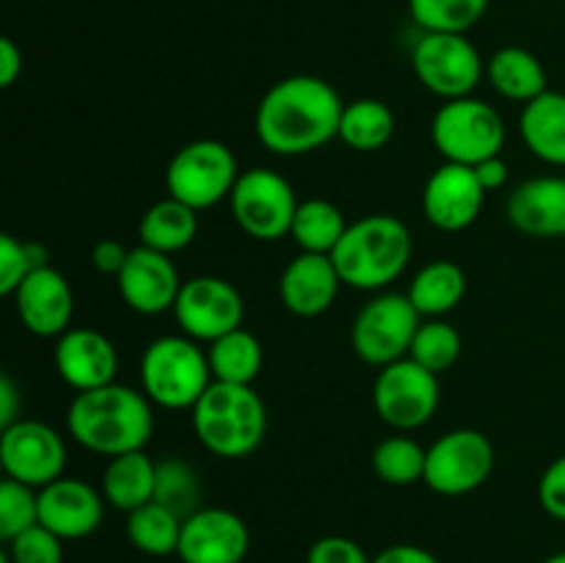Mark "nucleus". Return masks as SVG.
Here are the masks:
<instances>
[{
	"mask_svg": "<svg viewBox=\"0 0 565 563\" xmlns=\"http://www.w3.org/2000/svg\"><path fill=\"white\" fill-rule=\"evenodd\" d=\"M425 461H428V447L401 431L379 442L373 450L375 475L390 486H412L425 480Z\"/></svg>",
	"mask_w": 565,
	"mask_h": 563,
	"instance_id": "obj_32",
	"label": "nucleus"
},
{
	"mask_svg": "<svg viewBox=\"0 0 565 563\" xmlns=\"http://www.w3.org/2000/svg\"><path fill=\"white\" fill-rule=\"evenodd\" d=\"M20 406V392H17L14 381H11L9 375H3V379H0V428H9L17 419H22Z\"/></svg>",
	"mask_w": 565,
	"mask_h": 563,
	"instance_id": "obj_45",
	"label": "nucleus"
},
{
	"mask_svg": "<svg viewBox=\"0 0 565 563\" xmlns=\"http://www.w3.org/2000/svg\"><path fill=\"white\" fill-rule=\"evenodd\" d=\"M0 464L6 478L44 489L53 480L64 478L66 442L53 425L42 419H17L0 436Z\"/></svg>",
	"mask_w": 565,
	"mask_h": 563,
	"instance_id": "obj_14",
	"label": "nucleus"
},
{
	"mask_svg": "<svg viewBox=\"0 0 565 563\" xmlns=\"http://www.w3.org/2000/svg\"><path fill=\"white\" fill-rule=\"evenodd\" d=\"M486 77L494 86L497 94H502L505 99L513 103H533L535 97H541L546 88V70L539 61V55L530 53V50L516 47H500L486 64Z\"/></svg>",
	"mask_w": 565,
	"mask_h": 563,
	"instance_id": "obj_25",
	"label": "nucleus"
},
{
	"mask_svg": "<svg viewBox=\"0 0 565 563\" xmlns=\"http://www.w3.org/2000/svg\"><path fill=\"white\" fill-rule=\"evenodd\" d=\"M345 230L348 221L334 202H329V199H307V202L298 204L290 237L298 243L301 252L329 254L331 257Z\"/></svg>",
	"mask_w": 565,
	"mask_h": 563,
	"instance_id": "obj_30",
	"label": "nucleus"
},
{
	"mask_svg": "<svg viewBox=\"0 0 565 563\" xmlns=\"http://www.w3.org/2000/svg\"><path fill=\"white\" fill-rule=\"evenodd\" d=\"M105 497L81 478H58L39 489V524L64 541L92 535L103 524Z\"/></svg>",
	"mask_w": 565,
	"mask_h": 563,
	"instance_id": "obj_18",
	"label": "nucleus"
},
{
	"mask_svg": "<svg viewBox=\"0 0 565 563\" xmlns=\"http://www.w3.org/2000/svg\"><path fill=\"white\" fill-rule=\"evenodd\" d=\"M22 75V50L17 47L14 39H0V86H14L17 77Z\"/></svg>",
	"mask_w": 565,
	"mask_h": 563,
	"instance_id": "obj_43",
	"label": "nucleus"
},
{
	"mask_svg": "<svg viewBox=\"0 0 565 563\" xmlns=\"http://www.w3.org/2000/svg\"><path fill=\"white\" fill-rule=\"evenodd\" d=\"M207 359L210 370H213V381L252 386L257 381L259 370H263L265 351L263 342L241 326V329L210 342Z\"/></svg>",
	"mask_w": 565,
	"mask_h": 563,
	"instance_id": "obj_29",
	"label": "nucleus"
},
{
	"mask_svg": "<svg viewBox=\"0 0 565 563\" xmlns=\"http://www.w3.org/2000/svg\"><path fill=\"white\" fill-rule=\"evenodd\" d=\"M47 265V248L31 241H17L14 235H0V293L14 296L17 287L36 268Z\"/></svg>",
	"mask_w": 565,
	"mask_h": 563,
	"instance_id": "obj_36",
	"label": "nucleus"
},
{
	"mask_svg": "<svg viewBox=\"0 0 565 563\" xmlns=\"http://www.w3.org/2000/svg\"><path fill=\"white\" fill-rule=\"evenodd\" d=\"M213 384L207 351L188 334H166L141 357V390L160 408H193Z\"/></svg>",
	"mask_w": 565,
	"mask_h": 563,
	"instance_id": "obj_5",
	"label": "nucleus"
},
{
	"mask_svg": "<svg viewBox=\"0 0 565 563\" xmlns=\"http://www.w3.org/2000/svg\"><path fill=\"white\" fill-rule=\"evenodd\" d=\"M412 66L417 81L445 103L472 97L486 72L467 33H423L412 50Z\"/></svg>",
	"mask_w": 565,
	"mask_h": 563,
	"instance_id": "obj_10",
	"label": "nucleus"
},
{
	"mask_svg": "<svg viewBox=\"0 0 565 563\" xmlns=\"http://www.w3.org/2000/svg\"><path fill=\"white\" fill-rule=\"evenodd\" d=\"M406 296L423 318H441L467 296V274L452 259H434L417 270Z\"/></svg>",
	"mask_w": 565,
	"mask_h": 563,
	"instance_id": "obj_26",
	"label": "nucleus"
},
{
	"mask_svg": "<svg viewBox=\"0 0 565 563\" xmlns=\"http://www.w3.org/2000/svg\"><path fill=\"white\" fill-rule=\"evenodd\" d=\"M246 522L230 508H199L182 519L177 555L182 563H243L248 555Z\"/></svg>",
	"mask_w": 565,
	"mask_h": 563,
	"instance_id": "obj_15",
	"label": "nucleus"
},
{
	"mask_svg": "<svg viewBox=\"0 0 565 563\" xmlns=\"http://www.w3.org/2000/svg\"><path fill=\"white\" fill-rule=\"evenodd\" d=\"M439 375L430 373L412 357L397 359L379 370L373 384V403L379 417L401 434L417 431L434 419L439 408Z\"/></svg>",
	"mask_w": 565,
	"mask_h": 563,
	"instance_id": "obj_11",
	"label": "nucleus"
},
{
	"mask_svg": "<svg viewBox=\"0 0 565 563\" xmlns=\"http://www.w3.org/2000/svg\"><path fill=\"white\" fill-rule=\"evenodd\" d=\"M3 557L9 563H64V539L44 524H33L25 533L6 541Z\"/></svg>",
	"mask_w": 565,
	"mask_h": 563,
	"instance_id": "obj_38",
	"label": "nucleus"
},
{
	"mask_svg": "<svg viewBox=\"0 0 565 563\" xmlns=\"http://www.w3.org/2000/svg\"><path fill=\"white\" fill-rule=\"evenodd\" d=\"M196 439L218 458H246L263 445L268 431V408L246 384L213 381L191 408Z\"/></svg>",
	"mask_w": 565,
	"mask_h": 563,
	"instance_id": "obj_4",
	"label": "nucleus"
},
{
	"mask_svg": "<svg viewBox=\"0 0 565 563\" xmlns=\"http://www.w3.org/2000/svg\"><path fill=\"white\" fill-rule=\"evenodd\" d=\"M419 323H423V315L414 309L406 293H379L373 301L359 309L353 320V353L364 364H373L379 370L397 359H406Z\"/></svg>",
	"mask_w": 565,
	"mask_h": 563,
	"instance_id": "obj_9",
	"label": "nucleus"
},
{
	"mask_svg": "<svg viewBox=\"0 0 565 563\" xmlns=\"http://www.w3.org/2000/svg\"><path fill=\"white\" fill-rule=\"evenodd\" d=\"M14 307L22 326L36 337H55L70 331L75 315V293L66 276L53 265L36 268L17 287Z\"/></svg>",
	"mask_w": 565,
	"mask_h": 563,
	"instance_id": "obj_19",
	"label": "nucleus"
},
{
	"mask_svg": "<svg viewBox=\"0 0 565 563\" xmlns=\"http://www.w3.org/2000/svg\"><path fill=\"white\" fill-rule=\"evenodd\" d=\"M342 97L329 81L290 75L263 94L254 114V132L268 152L301 158L340 138Z\"/></svg>",
	"mask_w": 565,
	"mask_h": 563,
	"instance_id": "obj_1",
	"label": "nucleus"
},
{
	"mask_svg": "<svg viewBox=\"0 0 565 563\" xmlns=\"http://www.w3.org/2000/svg\"><path fill=\"white\" fill-rule=\"evenodd\" d=\"M373 563H441L430 550L417 544H392L373 557Z\"/></svg>",
	"mask_w": 565,
	"mask_h": 563,
	"instance_id": "obj_42",
	"label": "nucleus"
},
{
	"mask_svg": "<svg viewBox=\"0 0 565 563\" xmlns=\"http://www.w3.org/2000/svg\"><path fill=\"white\" fill-rule=\"evenodd\" d=\"M463 353V337L452 323L441 318H428L419 323L417 334H414L412 351L408 357L428 368L430 373L441 375L461 359Z\"/></svg>",
	"mask_w": 565,
	"mask_h": 563,
	"instance_id": "obj_34",
	"label": "nucleus"
},
{
	"mask_svg": "<svg viewBox=\"0 0 565 563\" xmlns=\"http://www.w3.org/2000/svg\"><path fill=\"white\" fill-rule=\"evenodd\" d=\"M237 177V158L224 141L199 138L177 149L166 166V193L193 210H210L232 196Z\"/></svg>",
	"mask_w": 565,
	"mask_h": 563,
	"instance_id": "obj_7",
	"label": "nucleus"
},
{
	"mask_svg": "<svg viewBox=\"0 0 565 563\" xmlns=\"http://www.w3.org/2000/svg\"><path fill=\"white\" fill-rule=\"evenodd\" d=\"M494 472V445L483 431L456 428L428 447L425 480L441 497H461L480 489Z\"/></svg>",
	"mask_w": 565,
	"mask_h": 563,
	"instance_id": "obj_12",
	"label": "nucleus"
},
{
	"mask_svg": "<svg viewBox=\"0 0 565 563\" xmlns=\"http://www.w3.org/2000/svg\"><path fill=\"white\" fill-rule=\"evenodd\" d=\"M154 502L174 511L180 519H188L202 506V484L199 475L188 467L182 458H163L158 461V486H154Z\"/></svg>",
	"mask_w": 565,
	"mask_h": 563,
	"instance_id": "obj_35",
	"label": "nucleus"
},
{
	"mask_svg": "<svg viewBox=\"0 0 565 563\" xmlns=\"http://www.w3.org/2000/svg\"><path fill=\"white\" fill-rule=\"evenodd\" d=\"M539 502L552 519L565 522V456L555 458L539 480Z\"/></svg>",
	"mask_w": 565,
	"mask_h": 563,
	"instance_id": "obj_40",
	"label": "nucleus"
},
{
	"mask_svg": "<svg viewBox=\"0 0 565 563\" xmlns=\"http://www.w3.org/2000/svg\"><path fill=\"white\" fill-rule=\"evenodd\" d=\"M483 202L486 188L480 185L472 166L441 163L425 182V219L441 232L469 230L478 221Z\"/></svg>",
	"mask_w": 565,
	"mask_h": 563,
	"instance_id": "obj_17",
	"label": "nucleus"
},
{
	"mask_svg": "<svg viewBox=\"0 0 565 563\" xmlns=\"http://www.w3.org/2000/svg\"><path fill=\"white\" fill-rule=\"evenodd\" d=\"M199 235V210L166 196L154 202L138 224L141 246L154 248L163 254H177L191 246Z\"/></svg>",
	"mask_w": 565,
	"mask_h": 563,
	"instance_id": "obj_27",
	"label": "nucleus"
},
{
	"mask_svg": "<svg viewBox=\"0 0 565 563\" xmlns=\"http://www.w3.org/2000/svg\"><path fill=\"white\" fill-rule=\"evenodd\" d=\"M55 373L75 392L114 384L119 373L116 346L97 329H70L55 340Z\"/></svg>",
	"mask_w": 565,
	"mask_h": 563,
	"instance_id": "obj_20",
	"label": "nucleus"
},
{
	"mask_svg": "<svg viewBox=\"0 0 565 563\" xmlns=\"http://www.w3.org/2000/svg\"><path fill=\"white\" fill-rule=\"evenodd\" d=\"M519 132L535 158L550 166H565V94L544 92L524 105Z\"/></svg>",
	"mask_w": 565,
	"mask_h": 563,
	"instance_id": "obj_24",
	"label": "nucleus"
},
{
	"mask_svg": "<svg viewBox=\"0 0 565 563\" xmlns=\"http://www.w3.org/2000/svg\"><path fill=\"white\" fill-rule=\"evenodd\" d=\"M430 141L445 163L478 166L502 155L505 121L494 105L475 97L450 99L430 121Z\"/></svg>",
	"mask_w": 565,
	"mask_h": 563,
	"instance_id": "obj_6",
	"label": "nucleus"
},
{
	"mask_svg": "<svg viewBox=\"0 0 565 563\" xmlns=\"http://www.w3.org/2000/svg\"><path fill=\"white\" fill-rule=\"evenodd\" d=\"M412 248V232L401 219L375 213L348 224L331 259L342 285L353 290H384L406 270Z\"/></svg>",
	"mask_w": 565,
	"mask_h": 563,
	"instance_id": "obj_3",
	"label": "nucleus"
},
{
	"mask_svg": "<svg viewBox=\"0 0 565 563\" xmlns=\"http://www.w3.org/2000/svg\"><path fill=\"white\" fill-rule=\"evenodd\" d=\"M544 563H565V552H555V555L546 557Z\"/></svg>",
	"mask_w": 565,
	"mask_h": 563,
	"instance_id": "obj_46",
	"label": "nucleus"
},
{
	"mask_svg": "<svg viewBox=\"0 0 565 563\" xmlns=\"http://www.w3.org/2000/svg\"><path fill=\"white\" fill-rule=\"evenodd\" d=\"M397 130L395 114L386 103L373 97L345 103L340 119V141L356 152H379Z\"/></svg>",
	"mask_w": 565,
	"mask_h": 563,
	"instance_id": "obj_28",
	"label": "nucleus"
},
{
	"mask_svg": "<svg viewBox=\"0 0 565 563\" xmlns=\"http://www.w3.org/2000/svg\"><path fill=\"white\" fill-rule=\"evenodd\" d=\"M472 169H475V174H478L480 185L486 188V193L505 188L508 174H511V169H508V163L502 160V155H494V158L483 160V163L472 166Z\"/></svg>",
	"mask_w": 565,
	"mask_h": 563,
	"instance_id": "obj_44",
	"label": "nucleus"
},
{
	"mask_svg": "<svg viewBox=\"0 0 565 563\" xmlns=\"http://www.w3.org/2000/svg\"><path fill=\"white\" fill-rule=\"evenodd\" d=\"M489 0H408L412 20L423 33H467L483 20Z\"/></svg>",
	"mask_w": 565,
	"mask_h": 563,
	"instance_id": "obj_33",
	"label": "nucleus"
},
{
	"mask_svg": "<svg viewBox=\"0 0 565 563\" xmlns=\"http://www.w3.org/2000/svg\"><path fill=\"white\" fill-rule=\"evenodd\" d=\"M125 533L130 539V544L138 552L152 557H166L174 555L177 546H180V533H182V519L174 511H169L160 502H147V506L136 508L132 513H127Z\"/></svg>",
	"mask_w": 565,
	"mask_h": 563,
	"instance_id": "obj_31",
	"label": "nucleus"
},
{
	"mask_svg": "<svg viewBox=\"0 0 565 563\" xmlns=\"http://www.w3.org/2000/svg\"><path fill=\"white\" fill-rule=\"evenodd\" d=\"M154 486H158V461H152L143 450H132L108 458L99 491L110 508L132 513L154 500Z\"/></svg>",
	"mask_w": 565,
	"mask_h": 563,
	"instance_id": "obj_23",
	"label": "nucleus"
},
{
	"mask_svg": "<svg viewBox=\"0 0 565 563\" xmlns=\"http://www.w3.org/2000/svg\"><path fill=\"white\" fill-rule=\"evenodd\" d=\"M171 312L182 334L193 337L196 342H215L218 337L241 329L246 318V304L230 279L204 274L182 282Z\"/></svg>",
	"mask_w": 565,
	"mask_h": 563,
	"instance_id": "obj_13",
	"label": "nucleus"
},
{
	"mask_svg": "<svg viewBox=\"0 0 565 563\" xmlns=\"http://www.w3.org/2000/svg\"><path fill=\"white\" fill-rule=\"evenodd\" d=\"M298 196L290 180L274 169H248L237 177L230 196L235 224L254 241L274 243L290 235L298 210Z\"/></svg>",
	"mask_w": 565,
	"mask_h": 563,
	"instance_id": "obj_8",
	"label": "nucleus"
},
{
	"mask_svg": "<svg viewBox=\"0 0 565 563\" xmlns=\"http://www.w3.org/2000/svg\"><path fill=\"white\" fill-rule=\"evenodd\" d=\"M505 215L513 230L530 237H565V177L524 180L508 196Z\"/></svg>",
	"mask_w": 565,
	"mask_h": 563,
	"instance_id": "obj_22",
	"label": "nucleus"
},
{
	"mask_svg": "<svg viewBox=\"0 0 565 563\" xmlns=\"http://www.w3.org/2000/svg\"><path fill=\"white\" fill-rule=\"evenodd\" d=\"M39 524V489L6 478L0 484V539L11 541Z\"/></svg>",
	"mask_w": 565,
	"mask_h": 563,
	"instance_id": "obj_37",
	"label": "nucleus"
},
{
	"mask_svg": "<svg viewBox=\"0 0 565 563\" xmlns=\"http://www.w3.org/2000/svg\"><path fill=\"white\" fill-rule=\"evenodd\" d=\"M307 563H373V557L348 535H323L309 546Z\"/></svg>",
	"mask_w": 565,
	"mask_h": 563,
	"instance_id": "obj_39",
	"label": "nucleus"
},
{
	"mask_svg": "<svg viewBox=\"0 0 565 563\" xmlns=\"http://www.w3.org/2000/svg\"><path fill=\"white\" fill-rule=\"evenodd\" d=\"M127 257H130V248H125V243L119 241H110V237H105V241H99L97 246L92 248L94 268L105 276H119Z\"/></svg>",
	"mask_w": 565,
	"mask_h": 563,
	"instance_id": "obj_41",
	"label": "nucleus"
},
{
	"mask_svg": "<svg viewBox=\"0 0 565 563\" xmlns=\"http://www.w3.org/2000/svg\"><path fill=\"white\" fill-rule=\"evenodd\" d=\"M116 285H119L121 301L138 315L169 312L182 290L180 270L171 254L154 252L149 246L130 248V257L121 274L116 276Z\"/></svg>",
	"mask_w": 565,
	"mask_h": 563,
	"instance_id": "obj_16",
	"label": "nucleus"
},
{
	"mask_svg": "<svg viewBox=\"0 0 565 563\" xmlns=\"http://www.w3.org/2000/svg\"><path fill=\"white\" fill-rule=\"evenodd\" d=\"M340 287V270L329 254L301 252L281 270L279 301L296 318H318L334 307Z\"/></svg>",
	"mask_w": 565,
	"mask_h": 563,
	"instance_id": "obj_21",
	"label": "nucleus"
},
{
	"mask_svg": "<svg viewBox=\"0 0 565 563\" xmlns=\"http://www.w3.org/2000/svg\"><path fill=\"white\" fill-rule=\"evenodd\" d=\"M70 436L97 456H121L143 450L152 439V401L143 390L125 384H105L97 390L77 392L66 412Z\"/></svg>",
	"mask_w": 565,
	"mask_h": 563,
	"instance_id": "obj_2",
	"label": "nucleus"
}]
</instances>
